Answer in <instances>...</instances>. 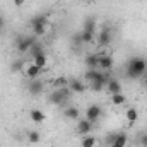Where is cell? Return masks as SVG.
<instances>
[{"mask_svg":"<svg viewBox=\"0 0 147 147\" xmlns=\"http://www.w3.org/2000/svg\"><path fill=\"white\" fill-rule=\"evenodd\" d=\"M147 72V62L140 57H134L128 60V65H127V75L130 79H139Z\"/></svg>","mask_w":147,"mask_h":147,"instance_id":"cell-1","label":"cell"},{"mask_svg":"<svg viewBox=\"0 0 147 147\" xmlns=\"http://www.w3.org/2000/svg\"><path fill=\"white\" fill-rule=\"evenodd\" d=\"M70 94H72V91H70L69 86H65V87H58V89H55V91L50 94V103L60 106V105H63L65 101L70 99Z\"/></svg>","mask_w":147,"mask_h":147,"instance_id":"cell-2","label":"cell"},{"mask_svg":"<svg viewBox=\"0 0 147 147\" xmlns=\"http://www.w3.org/2000/svg\"><path fill=\"white\" fill-rule=\"evenodd\" d=\"M31 28H33L34 36H43L46 33V28H48L46 16H36V17H33L31 19Z\"/></svg>","mask_w":147,"mask_h":147,"instance_id":"cell-3","label":"cell"},{"mask_svg":"<svg viewBox=\"0 0 147 147\" xmlns=\"http://www.w3.org/2000/svg\"><path fill=\"white\" fill-rule=\"evenodd\" d=\"M36 43V38L34 36H26V34H21V36L16 38V48L19 53H26L31 50V46Z\"/></svg>","mask_w":147,"mask_h":147,"instance_id":"cell-4","label":"cell"},{"mask_svg":"<svg viewBox=\"0 0 147 147\" xmlns=\"http://www.w3.org/2000/svg\"><path fill=\"white\" fill-rule=\"evenodd\" d=\"M108 77H106V74H99V77L96 79V80H92V82H89V87L94 91V92H99L101 89H105L106 87V84H108Z\"/></svg>","mask_w":147,"mask_h":147,"instance_id":"cell-5","label":"cell"},{"mask_svg":"<svg viewBox=\"0 0 147 147\" xmlns=\"http://www.w3.org/2000/svg\"><path fill=\"white\" fill-rule=\"evenodd\" d=\"M127 142H128V137H127V134H123V132H118V134H115V135L110 137L111 147H125Z\"/></svg>","mask_w":147,"mask_h":147,"instance_id":"cell-6","label":"cell"},{"mask_svg":"<svg viewBox=\"0 0 147 147\" xmlns=\"http://www.w3.org/2000/svg\"><path fill=\"white\" fill-rule=\"evenodd\" d=\"M101 115H103V110L98 106V105H92V106H89L87 110H86V118L89 120V121H96V120H99L101 118Z\"/></svg>","mask_w":147,"mask_h":147,"instance_id":"cell-7","label":"cell"},{"mask_svg":"<svg viewBox=\"0 0 147 147\" xmlns=\"http://www.w3.org/2000/svg\"><path fill=\"white\" fill-rule=\"evenodd\" d=\"M113 58L110 55H98V69L99 70H111Z\"/></svg>","mask_w":147,"mask_h":147,"instance_id":"cell-8","label":"cell"},{"mask_svg":"<svg viewBox=\"0 0 147 147\" xmlns=\"http://www.w3.org/2000/svg\"><path fill=\"white\" fill-rule=\"evenodd\" d=\"M39 74H41V69H39V67H36L33 62H31V63H28V65H26V69H24V75H26L29 80H34V79H38V77H39Z\"/></svg>","mask_w":147,"mask_h":147,"instance_id":"cell-9","label":"cell"},{"mask_svg":"<svg viewBox=\"0 0 147 147\" xmlns=\"http://www.w3.org/2000/svg\"><path fill=\"white\" fill-rule=\"evenodd\" d=\"M92 130V121H89L87 118H84V120H80L79 121V125H77V134L79 135H89V132Z\"/></svg>","mask_w":147,"mask_h":147,"instance_id":"cell-10","label":"cell"},{"mask_svg":"<svg viewBox=\"0 0 147 147\" xmlns=\"http://www.w3.org/2000/svg\"><path fill=\"white\" fill-rule=\"evenodd\" d=\"M111 39H113V34H111L110 29H103V31L98 34V43H99V46H108L111 43Z\"/></svg>","mask_w":147,"mask_h":147,"instance_id":"cell-11","label":"cell"},{"mask_svg":"<svg viewBox=\"0 0 147 147\" xmlns=\"http://www.w3.org/2000/svg\"><path fill=\"white\" fill-rule=\"evenodd\" d=\"M43 82L41 80H38V79H34V80H31L29 82V86H28V91L33 94V96H36V94H41L43 92Z\"/></svg>","mask_w":147,"mask_h":147,"instance_id":"cell-12","label":"cell"},{"mask_svg":"<svg viewBox=\"0 0 147 147\" xmlns=\"http://www.w3.org/2000/svg\"><path fill=\"white\" fill-rule=\"evenodd\" d=\"M69 87H70V91H72V92H79V94H80V92H84V91H86V87H87V86H86L82 80H79V79H72V80L69 82Z\"/></svg>","mask_w":147,"mask_h":147,"instance_id":"cell-13","label":"cell"},{"mask_svg":"<svg viewBox=\"0 0 147 147\" xmlns=\"http://www.w3.org/2000/svg\"><path fill=\"white\" fill-rule=\"evenodd\" d=\"M106 89L110 91L111 94H118V92H121V84L118 80H115V79H110L108 84H106Z\"/></svg>","mask_w":147,"mask_h":147,"instance_id":"cell-14","label":"cell"},{"mask_svg":"<svg viewBox=\"0 0 147 147\" xmlns=\"http://www.w3.org/2000/svg\"><path fill=\"white\" fill-rule=\"evenodd\" d=\"M29 116H31V120H33L34 123H43V121L46 120V115H45L41 110H31Z\"/></svg>","mask_w":147,"mask_h":147,"instance_id":"cell-15","label":"cell"},{"mask_svg":"<svg viewBox=\"0 0 147 147\" xmlns=\"http://www.w3.org/2000/svg\"><path fill=\"white\" fill-rule=\"evenodd\" d=\"M33 63H34L36 67H39L41 70H43V69H46V63H48L46 53H41V55H38V57H34V58H33Z\"/></svg>","mask_w":147,"mask_h":147,"instance_id":"cell-16","label":"cell"},{"mask_svg":"<svg viewBox=\"0 0 147 147\" xmlns=\"http://www.w3.org/2000/svg\"><path fill=\"white\" fill-rule=\"evenodd\" d=\"M99 74H101L99 69H87L86 74H84V79H86L87 82H92V80H96V79L99 77Z\"/></svg>","mask_w":147,"mask_h":147,"instance_id":"cell-17","label":"cell"},{"mask_svg":"<svg viewBox=\"0 0 147 147\" xmlns=\"http://www.w3.org/2000/svg\"><path fill=\"white\" fill-rule=\"evenodd\" d=\"M63 115H65L67 120H77V118H79V110H77L75 106H69L67 110L63 111Z\"/></svg>","mask_w":147,"mask_h":147,"instance_id":"cell-18","label":"cell"},{"mask_svg":"<svg viewBox=\"0 0 147 147\" xmlns=\"http://www.w3.org/2000/svg\"><path fill=\"white\" fill-rule=\"evenodd\" d=\"M94 29H96V21H94V17H87L86 22H84V31L94 33Z\"/></svg>","mask_w":147,"mask_h":147,"instance_id":"cell-19","label":"cell"},{"mask_svg":"<svg viewBox=\"0 0 147 147\" xmlns=\"http://www.w3.org/2000/svg\"><path fill=\"white\" fill-rule=\"evenodd\" d=\"M111 101H113V105L120 106V105H123V103L127 101V98H125L123 92H118V94H111Z\"/></svg>","mask_w":147,"mask_h":147,"instance_id":"cell-20","label":"cell"},{"mask_svg":"<svg viewBox=\"0 0 147 147\" xmlns=\"http://www.w3.org/2000/svg\"><path fill=\"white\" fill-rule=\"evenodd\" d=\"M125 115H127V120H128V123H134V121L139 118V111H137V108H128Z\"/></svg>","mask_w":147,"mask_h":147,"instance_id":"cell-21","label":"cell"},{"mask_svg":"<svg viewBox=\"0 0 147 147\" xmlns=\"http://www.w3.org/2000/svg\"><path fill=\"white\" fill-rule=\"evenodd\" d=\"M86 65L87 69H98V55H89L86 58Z\"/></svg>","mask_w":147,"mask_h":147,"instance_id":"cell-22","label":"cell"},{"mask_svg":"<svg viewBox=\"0 0 147 147\" xmlns=\"http://www.w3.org/2000/svg\"><path fill=\"white\" fill-rule=\"evenodd\" d=\"M96 146V139L92 135H84L82 139V147H94Z\"/></svg>","mask_w":147,"mask_h":147,"instance_id":"cell-23","label":"cell"},{"mask_svg":"<svg viewBox=\"0 0 147 147\" xmlns=\"http://www.w3.org/2000/svg\"><path fill=\"white\" fill-rule=\"evenodd\" d=\"M29 53H31V57L34 58V57H38V55H41V53H45V51H43V48H41V45H39V43H34V45L31 46V50H29Z\"/></svg>","mask_w":147,"mask_h":147,"instance_id":"cell-24","label":"cell"},{"mask_svg":"<svg viewBox=\"0 0 147 147\" xmlns=\"http://www.w3.org/2000/svg\"><path fill=\"white\" fill-rule=\"evenodd\" d=\"M92 36H94V33H89V31H82V33H80L82 43H91V41H92Z\"/></svg>","mask_w":147,"mask_h":147,"instance_id":"cell-25","label":"cell"},{"mask_svg":"<svg viewBox=\"0 0 147 147\" xmlns=\"http://www.w3.org/2000/svg\"><path fill=\"white\" fill-rule=\"evenodd\" d=\"M53 84H55V87H57V89H58V87H65V86H69V82H67V79H65V77H60V79H57Z\"/></svg>","mask_w":147,"mask_h":147,"instance_id":"cell-26","label":"cell"},{"mask_svg":"<svg viewBox=\"0 0 147 147\" xmlns=\"http://www.w3.org/2000/svg\"><path fill=\"white\" fill-rule=\"evenodd\" d=\"M29 142H33V144H38L39 142V134L38 132H29Z\"/></svg>","mask_w":147,"mask_h":147,"instance_id":"cell-27","label":"cell"},{"mask_svg":"<svg viewBox=\"0 0 147 147\" xmlns=\"http://www.w3.org/2000/svg\"><path fill=\"white\" fill-rule=\"evenodd\" d=\"M21 69H22V63H21L19 60L12 63V72H17V70H21Z\"/></svg>","mask_w":147,"mask_h":147,"instance_id":"cell-28","label":"cell"},{"mask_svg":"<svg viewBox=\"0 0 147 147\" xmlns=\"http://www.w3.org/2000/svg\"><path fill=\"white\" fill-rule=\"evenodd\" d=\"M140 144H142V147H147V134H144L140 137Z\"/></svg>","mask_w":147,"mask_h":147,"instance_id":"cell-29","label":"cell"},{"mask_svg":"<svg viewBox=\"0 0 147 147\" xmlns=\"http://www.w3.org/2000/svg\"><path fill=\"white\" fill-rule=\"evenodd\" d=\"M24 2H26V0H14V5H16V7H22Z\"/></svg>","mask_w":147,"mask_h":147,"instance_id":"cell-30","label":"cell"},{"mask_svg":"<svg viewBox=\"0 0 147 147\" xmlns=\"http://www.w3.org/2000/svg\"><path fill=\"white\" fill-rule=\"evenodd\" d=\"M3 24H5V22H3V19L0 17V33H2V29H3Z\"/></svg>","mask_w":147,"mask_h":147,"instance_id":"cell-31","label":"cell"},{"mask_svg":"<svg viewBox=\"0 0 147 147\" xmlns=\"http://www.w3.org/2000/svg\"><path fill=\"white\" fill-rule=\"evenodd\" d=\"M144 84H146V87H147V72L144 74Z\"/></svg>","mask_w":147,"mask_h":147,"instance_id":"cell-32","label":"cell"}]
</instances>
